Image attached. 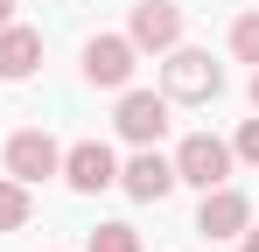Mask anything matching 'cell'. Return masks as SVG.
I'll use <instances>...</instances> for the list:
<instances>
[{
    "instance_id": "5b68a950",
    "label": "cell",
    "mask_w": 259,
    "mask_h": 252,
    "mask_svg": "<svg viewBox=\"0 0 259 252\" xmlns=\"http://www.w3.org/2000/svg\"><path fill=\"white\" fill-rule=\"evenodd\" d=\"M56 168H63V147L49 140L42 126H28V133H14V140H7V175H14V182H28V189H35V182L56 175Z\"/></svg>"
},
{
    "instance_id": "52a82bcc",
    "label": "cell",
    "mask_w": 259,
    "mask_h": 252,
    "mask_svg": "<svg viewBox=\"0 0 259 252\" xmlns=\"http://www.w3.org/2000/svg\"><path fill=\"white\" fill-rule=\"evenodd\" d=\"M126 42L133 49H175L182 42V7L175 0H140L126 21Z\"/></svg>"
},
{
    "instance_id": "6da1fadb",
    "label": "cell",
    "mask_w": 259,
    "mask_h": 252,
    "mask_svg": "<svg viewBox=\"0 0 259 252\" xmlns=\"http://www.w3.org/2000/svg\"><path fill=\"white\" fill-rule=\"evenodd\" d=\"M161 91H168V98H182V105H203V98H217V91H224V70L210 63V49H182V42H175L168 63H161Z\"/></svg>"
},
{
    "instance_id": "4fadbf2b",
    "label": "cell",
    "mask_w": 259,
    "mask_h": 252,
    "mask_svg": "<svg viewBox=\"0 0 259 252\" xmlns=\"http://www.w3.org/2000/svg\"><path fill=\"white\" fill-rule=\"evenodd\" d=\"M84 252H140V231L133 224H98L84 238Z\"/></svg>"
},
{
    "instance_id": "2e32d148",
    "label": "cell",
    "mask_w": 259,
    "mask_h": 252,
    "mask_svg": "<svg viewBox=\"0 0 259 252\" xmlns=\"http://www.w3.org/2000/svg\"><path fill=\"white\" fill-rule=\"evenodd\" d=\"M7 21H14V0H0V28H7Z\"/></svg>"
},
{
    "instance_id": "277c9868",
    "label": "cell",
    "mask_w": 259,
    "mask_h": 252,
    "mask_svg": "<svg viewBox=\"0 0 259 252\" xmlns=\"http://www.w3.org/2000/svg\"><path fill=\"white\" fill-rule=\"evenodd\" d=\"M133 63H140V49H133L126 35H91L84 42V77L98 84V91H126Z\"/></svg>"
},
{
    "instance_id": "e0dca14e",
    "label": "cell",
    "mask_w": 259,
    "mask_h": 252,
    "mask_svg": "<svg viewBox=\"0 0 259 252\" xmlns=\"http://www.w3.org/2000/svg\"><path fill=\"white\" fill-rule=\"evenodd\" d=\"M252 105H259V70H252Z\"/></svg>"
},
{
    "instance_id": "7a4b0ae2",
    "label": "cell",
    "mask_w": 259,
    "mask_h": 252,
    "mask_svg": "<svg viewBox=\"0 0 259 252\" xmlns=\"http://www.w3.org/2000/svg\"><path fill=\"white\" fill-rule=\"evenodd\" d=\"M112 126H119V140H133V147H154L168 133V91H119Z\"/></svg>"
},
{
    "instance_id": "9c48e42d",
    "label": "cell",
    "mask_w": 259,
    "mask_h": 252,
    "mask_svg": "<svg viewBox=\"0 0 259 252\" xmlns=\"http://www.w3.org/2000/svg\"><path fill=\"white\" fill-rule=\"evenodd\" d=\"M119 189H126L133 203H161V196L175 189V161H161L154 147H140V154L119 168Z\"/></svg>"
},
{
    "instance_id": "3957f363",
    "label": "cell",
    "mask_w": 259,
    "mask_h": 252,
    "mask_svg": "<svg viewBox=\"0 0 259 252\" xmlns=\"http://www.w3.org/2000/svg\"><path fill=\"white\" fill-rule=\"evenodd\" d=\"M231 175V147L217 140V133H189L182 147H175V182H196V189H217Z\"/></svg>"
},
{
    "instance_id": "8fae6325",
    "label": "cell",
    "mask_w": 259,
    "mask_h": 252,
    "mask_svg": "<svg viewBox=\"0 0 259 252\" xmlns=\"http://www.w3.org/2000/svg\"><path fill=\"white\" fill-rule=\"evenodd\" d=\"M28 182H14V175H0V231H21L28 224Z\"/></svg>"
},
{
    "instance_id": "30bf717a",
    "label": "cell",
    "mask_w": 259,
    "mask_h": 252,
    "mask_svg": "<svg viewBox=\"0 0 259 252\" xmlns=\"http://www.w3.org/2000/svg\"><path fill=\"white\" fill-rule=\"evenodd\" d=\"M35 63H42V35H35V28H21V21H7V28H0V77L21 84Z\"/></svg>"
},
{
    "instance_id": "ba28073f",
    "label": "cell",
    "mask_w": 259,
    "mask_h": 252,
    "mask_svg": "<svg viewBox=\"0 0 259 252\" xmlns=\"http://www.w3.org/2000/svg\"><path fill=\"white\" fill-rule=\"evenodd\" d=\"M245 224H252V203H245L238 189H224V182L203 189V210H196V231H203V238H238Z\"/></svg>"
},
{
    "instance_id": "7c38bea8",
    "label": "cell",
    "mask_w": 259,
    "mask_h": 252,
    "mask_svg": "<svg viewBox=\"0 0 259 252\" xmlns=\"http://www.w3.org/2000/svg\"><path fill=\"white\" fill-rule=\"evenodd\" d=\"M231 56H238V63H252V70H259V7H252V14H238V21H231Z\"/></svg>"
},
{
    "instance_id": "9a60e30c",
    "label": "cell",
    "mask_w": 259,
    "mask_h": 252,
    "mask_svg": "<svg viewBox=\"0 0 259 252\" xmlns=\"http://www.w3.org/2000/svg\"><path fill=\"white\" fill-rule=\"evenodd\" d=\"M238 245H245V252H259V224H245V231H238Z\"/></svg>"
},
{
    "instance_id": "8992f818",
    "label": "cell",
    "mask_w": 259,
    "mask_h": 252,
    "mask_svg": "<svg viewBox=\"0 0 259 252\" xmlns=\"http://www.w3.org/2000/svg\"><path fill=\"white\" fill-rule=\"evenodd\" d=\"M63 182H70L77 196H98V189H112V182H119V161H112V147H105V140H77V147L63 154Z\"/></svg>"
},
{
    "instance_id": "5bb4252c",
    "label": "cell",
    "mask_w": 259,
    "mask_h": 252,
    "mask_svg": "<svg viewBox=\"0 0 259 252\" xmlns=\"http://www.w3.org/2000/svg\"><path fill=\"white\" fill-rule=\"evenodd\" d=\"M231 161H252V168H259V119H245V126H238V140H231Z\"/></svg>"
}]
</instances>
